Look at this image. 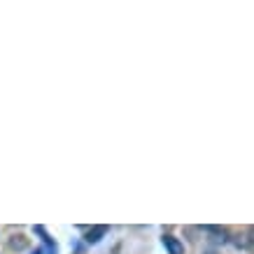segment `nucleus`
Listing matches in <instances>:
<instances>
[{"label": "nucleus", "mask_w": 254, "mask_h": 254, "mask_svg": "<svg viewBox=\"0 0 254 254\" xmlns=\"http://www.w3.org/2000/svg\"><path fill=\"white\" fill-rule=\"evenodd\" d=\"M163 245H166V250L170 254H184V247L177 238H173V235H163Z\"/></svg>", "instance_id": "obj_1"}, {"label": "nucleus", "mask_w": 254, "mask_h": 254, "mask_svg": "<svg viewBox=\"0 0 254 254\" xmlns=\"http://www.w3.org/2000/svg\"><path fill=\"white\" fill-rule=\"evenodd\" d=\"M105 233H107V226H94V229H89V233H86V243L96 245Z\"/></svg>", "instance_id": "obj_2"}, {"label": "nucleus", "mask_w": 254, "mask_h": 254, "mask_svg": "<svg viewBox=\"0 0 254 254\" xmlns=\"http://www.w3.org/2000/svg\"><path fill=\"white\" fill-rule=\"evenodd\" d=\"M205 231L212 233L217 243H226V240H229V238H226V231H224V229H219V226H205Z\"/></svg>", "instance_id": "obj_3"}, {"label": "nucleus", "mask_w": 254, "mask_h": 254, "mask_svg": "<svg viewBox=\"0 0 254 254\" xmlns=\"http://www.w3.org/2000/svg\"><path fill=\"white\" fill-rule=\"evenodd\" d=\"M10 247H12V250H23V247H26L23 235H17V240H10Z\"/></svg>", "instance_id": "obj_4"}, {"label": "nucleus", "mask_w": 254, "mask_h": 254, "mask_svg": "<svg viewBox=\"0 0 254 254\" xmlns=\"http://www.w3.org/2000/svg\"><path fill=\"white\" fill-rule=\"evenodd\" d=\"M33 254H42V252H40V250H35V252H33Z\"/></svg>", "instance_id": "obj_5"}]
</instances>
